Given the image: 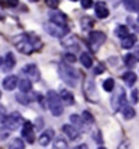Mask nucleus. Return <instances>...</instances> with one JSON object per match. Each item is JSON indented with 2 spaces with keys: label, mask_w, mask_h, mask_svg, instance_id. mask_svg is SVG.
Returning a JSON list of instances; mask_svg holds the SVG:
<instances>
[{
  "label": "nucleus",
  "mask_w": 139,
  "mask_h": 149,
  "mask_svg": "<svg viewBox=\"0 0 139 149\" xmlns=\"http://www.w3.org/2000/svg\"><path fill=\"white\" fill-rule=\"evenodd\" d=\"M74 149H89V148H87L85 144H81V145H78V146H75Z\"/></svg>",
  "instance_id": "41"
},
{
  "label": "nucleus",
  "mask_w": 139,
  "mask_h": 149,
  "mask_svg": "<svg viewBox=\"0 0 139 149\" xmlns=\"http://www.w3.org/2000/svg\"><path fill=\"white\" fill-rule=\"evenodd\" d=\"M8 149H25V141L21 138H14L8 145Z\"/></svg>",
  "instance_id": "27"
},
{
  "label": "nucleus",
  "mask_w": 139,
  "mask_h": 149,
  "mask_svg": "<svg viewBox=\"0 0 139 149\" xmlns=\"http://www.w3.org/2000/svg\"><path fill=\"white\" fill-rule=\"evenodd\" d=\"M115 33H116V36L119 37V38H121V40L126 38V37L130 34V33H128V27L124 26V25H119V26L116 27V32Z\"/></svg>",
  "instance_id": "26"
},
{
  "label": "nucleus",
  "mask_w": 139,
  "mask_h": 149,
  "mask_svg": "<svg viewBox=\"0 0 139 149\" xmlns=\"http://www.w3.org/2000/svg\"><path fill=\"white\" fill-rule=\"evenodd\" d=\"M82 119H83V122H85L86 126H91V125L94 123V118H93V115H91L89 111H83V112H82Z\"/></svg>",
  "instance_id": "28"
},
{
  "label": "nucleus",
  "mask_w": 139,
  "mask_h": 149,
  "mask_svg": "<svg viewBox=\"0 0 139 149\" xmlns=\"http://www.w3.org/2000/svg\"><path fill=\"white\" fill-rule=\"evenodd\" d=\"M106 40V37L104 34L102 32H98V30H94V32H91L89 34V40H87V44H89L90 49L93 51V52H97L98 48L102 45L104 42Z\"/></svg>",
  "instance_id": "6"
},
{
  "label": "nucleus",
  "mask_w": 139,
  "mask_h": 149,
  "mask_svg": "<svg viewBox=\"0 0 139 149\" xmlns=\"http://www.w3.org/2000/svg\"><path fill=\"white\" fill-rule=\"evenodd\" d=\"M134 56H135V59L136 60H139V45L135 48V54H134Z\"/></svg>",
  "instance_id": "40"
},
{
  "label": "nucleus",
  "mask_w": 139,
  "mask_h": 149,
  "mask_svg": "<svg viewBox=\"0 0 139 149\" xmlns=\"http://www.w3.org/2000/svg\"><path fill=\"white\" fill-rule=\"evenodd\" d=\"M59 0H45V4L48 6L49 8H57L59 7Z\"/></svg>",
  "instance_id": "35"
},
{
  "label": "nucleus",
  "mask_w": 139,
  "mask_h": 149,
  "mask_svg": "<svg viewBox=\"0 0 139 149\" xmlns=\"http://www.w3.org/2000/svg\"><path fill=\"white\" fill-rule=\"evenodd\" d=\"M53 149H68V142L63 137H56L53 141Z\"/></svg>",
  "instance_id": "24"
},
{
  "label": "nucleus",
  "mask_w": 139,
  "mask_h": 149,
  "mask_svg": "<svg viewBox=\"0 0 139 149\" xmlns=\"http://www.w3.org/2000/svg\"><path fill=\"white\" fill-rule=\"evenodd\" d=\"M60 100H62V103H64L66 105H72V104L75 103V99H74V95H72L71 92L66 91V89H62L60 91V95H59Z\"/></svg>",
  "instance_id": "17"
},
{
  "label": "nucleus",
  "mask_w": 139,
  "mask_h": 149,
  "mask_svg": "<svg viewBox=\"0 0 139 149\" xmlns=\"http://www.w3.org/2000/svg\"><path fill=\"white\" fill-rule=\"evenodd\" d=\"M62 131L68 137V140L71 141H76L81 138V131L78 130L75 126H72V125H64L62 127Z\"/></svg>",
  "instance_id": "11"
},
{
  "label": "nucleus",
  "mask_w": 139,
  "mask_h": 149,
  "mask_svg": "<svg viewBox=\"0 0 139 149\" xmlns=\"http://www.w3.org/2000/svg\"><path fill=\"white\" fill-rule=\"evenodd\" d=\"M18 77L17 75H7L3 79V88L6 91H14L17 86H18Z\"/></svg>",
  "instance_id": "15"
},
{
  "label": "nucleus",
  "mask_w": 139,
  "mask_h": 149,
  "mask_svg": "<svg viewBox=\"0 0 139 149\" xmlns=\"http://www.w3.org/2000/svg\"><path fill=\"white\" fill-rule=\"evenodd\" d=\"M46 104H48V108H49L50 113L53 116H60L63 113V103L59 97V95L53 91H49L46 95Z\"/></svg>",
  "instance_id": "3"
},
{
  "label": "nucleus",
  "mask_w": 139,
  "mask_h": 149,
  "mask_svg": "<svg viewBox=\"0 0 139 149\" xmlns=\"http://www.w3.org/2000/svg\"><path fill=\"white\" fill-rule=\"evenodd\" d=\"M22 123H23V119L18 112L8 113V115H6V116L3 118V120H1V125H3L7 130H17V129H19V127L22 126Z\"/></svg>",
  "instance_id": "4"
},
{
  "label": "nucleus",
  "mask_w": 139,
  "mask_h": 149,
  "mask_svg": "<svg viewBox=\"0 0 139 149\" xmlns=\"http://www.w3.org/2000/svg\"><path fill=\"white\" fill-rule=\"evenodd\" d=\"M102 88L105 92H112L113 89H115V81H113L112 78H108V79H105L102 84Z\"/></svg>",
  "instance_id": "29"
},
{
  "label": "nucleus",
  "mask_w": 139,
  "mask_h": 149,
  "mask_svg": "<svg viewBox=\"0 0 139 149\" xmlns=\"http://www.w3.org/2000/svg\"><path fill=\"white\" fill-rule=\"evenodd\" d=\"M22 72L27 77L29 81H40V71H38L36 64H26L22 68Z\"/></svg>",
  "instance_id": "9"
},
{
  "label": "nucleus",
  "mask_w": 139,
  "mask_h": 149,
  "mask_svg": "<svg viewBox=\"0 0 139 149\" xmlns=\"http://www.w3.org/2000/svg\"><path fill=\"white\" fill-rule=\"evenodd\" d=\"M30 1H37V0H30Z\"/></svg>",
  "instance_id": "44"
},
{
  "label": "nucleus",
  "mask_w": 139,
  "mask_h": 149,
  "mask_svg": "<svg viewBox=\"0 0 139 149\" xmlns=\"http://www.w3.org/2000/svg\"><path fill=\"white\" fill-rule=\"evenodd\" d=\"M17 100H18L19 103H22L23 105H27V104L30 103V99L26 96V93H18L17 95Z\"/></svg>",
  "instance_id": "32"
},
{
  "label": "nucleus",
  "mask_w": 139,
  "mask_h": 149,
  "mask_svg": "<svg viewBox=\"0 0 139 149\" xmlns=\"http://www.w3.org/2000/svg\"><path fill=\"white\" fill-rule=\"evenodd\" d=\"M135 42H136V36L135 34H128L126 38L121 40V47L124 49H131L135 45Z\"/></svg>",
  "instance_id": "20"
},
{
  "label": "nucleus",
  "mask_w": 139,
  "mask_h": 149,
  "mask_svg": "<svg viewBox=\"0 0 139 149\" xmlns=\"http://www.w3.org/2000/svg\"><path fill=\"white\" fill-rule=\"evenodd\" d=\"M44 29L49 36L57 37V38H63V37H66L68 34V32H70V29H68L67 26H59V25H55V23H50V22L45 23Z\"/></svg>",
  "instance_id": "5"
},
{
  "label": "nucleus",
  "mask_w": 139,
  "mask_h": 149,
  "mask_svg": "<svg viewBox=\"0 0 139 149\" xmlns=\"http://www.w3.org/2000/svg\"><path fill=\"white\" fill-rule=\"evenodd\" d=\"M123 4L131 13H138L139 11V0H123Z\"/></svg>",
  "instance_id": "21"
},
{
  "label": "nucleus",
  "mask_w": 139,
  "mask_h": 149,
  "mask_svg": "<svg viewBox=\"0 0 139 149\" xmlns=\"http://www.w3.org/2000/svg\"><path fill=\"white\" fill-rule=\"evenodd\" d=\"M14 66H15V56H14L12 52H7L6 58L3 59V71H10L12 70Z\"/></svg>",
  "instance_id": "16"
},
{
  "label": "nucleus",
  "mask_w": 139,
  "mask_h": 149,
  "mask_svg": "<svg viewBox=\"0 0 139 149\" xmlns=\"http://www.w3.org/2000/svg\"><path fill=\"white\" fill-rule=\"evenodd\" d=\"M18 86H19V91H21V93H29V92L32 91L33 88V84L32 81H29L27 78H22L21 81H18Z\"/></svg>",
  "instance_id": "18"
},
{
  "label": "nucleus",
  "mask_w": 139,
  "mask_h": 149,
  "mask_svg": "<svg viewBox=\"0 0 139 149\" xmlns=\"http://www.w3.org/2000/svg\"><path fill=\"white\" fill-rule=\"evenodd\" d=\"M76 62V58L74 54H66L64 55V63L67 64H71V63H75Z\"/></svg>",
  "instance_id": "33"
},
{
  "label": "nucleus",
  "mask_w": 139,
  "mask_h": 149,
  "mask_svg": "<svg viewBox=\"0 0 139 149\" xmlns=\"http://www.w3.org/2000/svg\"><path fill=\"white\" fill-rule=\"evenodd\" d=\"M79 60H81V63L83 67L89 68L93 66V59H91V56H90L87 52H83V54L81 55V58H79Z\"/></svg>",
  "instance_id": "23"
},
{
  "label": "nucleus",
  "mask_w": 139,
  "mask_h": 149,
  "mask_svg": "<svg viewBox=\"0 0 139 149\" xmlns=\"http://www.w3.org/2000/svg\"><path fill=\"white\" fill-rule=\"evenodd\" d=\"M59 75L63 79V82L66 85H68L70 88H75L78 85L79 81V74L74 67H71L67 63H62L59 66Z\"/></svg>",
  "instance_id": "2"
},
{
  "label": "nucleus",
  "mask_w": 139,
  "mask_h": 149,
  "mask_svg": "<svg viewBox=\"0 0 139 149\" xmlns=\"http://www.w3.org/2000/svg\"><path fill=\"white\" fill-rule=\"evenodd\" d=\"M81 4H82V8L89 10V8H91V7H93L94 1H93V0H81Z\"/></svg>",
  "instance_id": "34"
},
{
  "label": "nucleus",
  "mask_w": 139,
  "mask_h": 149,
  "mask_svg": "<svg viewBox=\"0 0 139 149\" xmlns=\"http://www.w3.org/2000/svg\"><path fill=\"white\" fill-rule=\"evenodd\" d=\"M1 18H3V17H0V21H1Z\"/></svg>",
  "instance_id": "45"
},
{
  "label": "nucleus",
  "mask_w": 139,
  "mask_h": 149,
  "mask_svg": "<svg viewBox=\"0 0 139 149\" xmlns=\"http://www.w3.org/2000/svg\"><path fill=\"white\" fill-rule=\"evenodd\" d=\"M3 66V58H0V67Z\"/></svg>",
  "instance_id": "42"
},
{
  "label": "nucleus",
  "mask_w": 139,
  "mask_h": 149,
  "mask_svg": "<svg viewBox=\"0 0 139 149\" xmlns=\"http://www.w3.org/2000/svg\"><path fill=\"white\" fill-rule=\"evenodd\" d=\"M53 136H55L53 129H48V130L42 131L40 134V137H38V144L41 146H48L52 142V140H53Z\"/></svg>",
  "instance_id": "13"
},
{
  "label": "nucleus",
  "mask_w": 139,
  "mask_h": 149,
  "mask_svg": "<svg viewBox=\"0 0 139 149\" xmlns=\"http://www.w3.org/2000/svg\"><path fill=\"white\" fill-rule=\"evenodd\" d=\"M14 45L17 47V49L19 52H22L25 55H30L33 54L34 51H38L42 47V42L40 41V38L33 34H21V36H17L14 38Z\"/></svg>",
  "instance_id": "1"
},
{
  "label": "nucleus",
  "mask_w": 139,
  "mask_h": 149,
  "mask_svg": "<svg viewBox=\"0 0 139 149\" xmlns=\"http://www.w3.org/2000/svg\"><path fill=\"white\" fill-rule=\"evenodd\" d=\"M117 149H131V142L130 141H123L120 145H119V148Z\"/></svg>",
  "instance_id": "37"
},
{
  "label": "nucleus",
  "mask_w": 139,
  "mask_h": 149,
  "mask_svg": "<svg viewBox=\"0 0 139 149\" xmlns=\"http://www.w3.org/2000/svg\"><path fill=\"white\" fill-rule=\"evenodd\" d=\"M71 1H76V0H71Z\"/></svg>",
  "instance_id": "47"
},
{
  "label": "nucleus",
  "mask_w": 139,
  "mask_h": 149,
  "mask_svg": "<svg viewBox=\"0 0 139 149\" xmlns=\"http://www.w3.org/2000/svg\"><path fill=\"white\" fill-rule=\"evenodd\" d=\"M7 3H8V6H11V7H17V6L19 4V0H7Z\"/></svg>",
  "instance_id": "39"
},
{
  "label": "nucleus",
  "mask_w": 139,
  "mask_h": 149,
  "mask_svg": "<svg viewBox=\"0 0 139 149\" xmlns=\"http://www.w3.org/2000/svg\"><path fill=\"white\" fill-rule=\"evenodd\" d=\"M124 63H126L127 67L132 68V67L135 66V63H136V60H135V56H134V55H131V54L126 55V56H124Z\"/></svg>",
  "instance_id": "30"
},
{
  "label": "nucleus",
  "mask_w": 139,
  "mask_h": 149,
  "mask_svg": "<svg viewBox=\"0 0 139 149\" xmlns=\"http://www.w3.org/2000/svg\"><path fill=\"white\" fill-rule=\"evenodd\" d=\"M131 97H132V101H134V103H138V101H139V92L136 91V89H135V91H132Z\"/></svg>",
  "instance_id": "38"
},
{
  "label": "nucleus",
  "mask_w": 139,
  "mask_h": 149,
  "mask_svg": "<svg viewBox=\"0 0 139 149\" xmlns=\"http://www.w3.org/2000/svg\"><path fill=\"white\" fill-rule=\"evenodd\" d=\"M0 97H1V92H0Z\"/></svg>",
  "instance_id": "46"
},
{
  "label": "nucleus",
  "mask_w": 139,
  "mask_h": 149,
  "mask_svg": "<svg viewBox=\"0 0 139 149\" xmlns=\"http://www.w3.org/2000/svg\"><path fill=\"white\" fill-rule=\"evenodd\" d=\"M94 10H95V15L97 18L100 19H105L109 17V10H108L106 4L104 1H97L94 6Z\"/></svg>",
  "instance_id": "14"
},
{
  "label": "nucleus",
  "mask_w": 139,
  "mask_h": 149,
  "mask_svg": "<svg viewBox=\"0 0 139 149\" xmlns=\"http://www.w3.org/2000/svg\"><path fill=\"white\" fill-rule=\"evenodd\" d=\"M93 19L89 18V17H85V18H82L81 21V25H82V29L83 30H87V29H90V27L93 26Z\"/></svg>",
  "instance_id": "31"
},
{
  "label": "nucleus",
  "mask_w": 139,
  "mask_h": 149,
  "mask_svg": "<svg viewBox=\"0 0 139 149\" xmlns=\"http://www.w3.org/2000/svg\"><path fill=\"white\" fill-rule=\"evenodd\" d=\"M98 149H105V148H102V146H100V148Z\"/></svg>",
  "instance_id": "43"
},
{
  "label": "nucleus",
  "mask_w": 139,
  "mask_h": 149,
  "mask_svg": "<svg viewBox=\"0 0 139 149\" xmlns=\"http://www.w3.org/2000/svg\"><path fill=\"white\" fill-rule=\"evenodd\" d=\"M83 91H85L86 99L91 101V103H97L98 101V93H97V88H95L94 82L91 79H86L85 85H83Z\"/></svg>",
  "instance_id": "7"
},
{
  "label": "nucleus",
  "mask_w": 139,
  "mask_h": 149,
  "mask_svg": "<svg viewBox=\"0 0 139 149\" xmlns=\"http://www.w3.org/2000/svg\"><path fill=\"white\" fill-rule=\"evenodd\" d=\"M22 137L25 138L27 144H33L36 137H34V127L30 122H25L22 125Z\"/></svg>",
  "instance_id": "10"
},
{
  "label": "nucleus",
  "mask_w": 139,
  "mask_h": 149,
  "mask_svg": "<svg viewBox=\"0 0 139 149\" xmlns=\"http://www.w3.org/2000/svg\"><path fill=\"white\" fill-rule=\"evenodd\" d=\"M121 112H123L124 119H132L135 116V109L132 107H130V105H127V104L121 108Z\"/></svg>",
  "instance_id": "25"
},
{
  "label": "nucleus",
  "mask_w": 139,
  "mask_h": 149,
  "mask_svg": "<svg viewBox=\"0 0 139 149\" xmlns=\"http://www.w3.org/2000/svg\"><path fill=\"white\" fill-rule=\"evenodd\" d=\"M70 120L72 122V126H75L79 131H81V130H85V129H87V126L85 125V122H83L82 116H79V115H71Z\"/></svg>",
  "instance_id": "19"
},
{
  "label": "nucleus",
  "mask_w": 139,
  "mask_h": 149,
  "mask_svg": "<svg viewBox=\"0 0 139 149\" xmlns=\"http://www.w3.org/2000/svg\"><path fill=\"white\" fill-rule=\"evenodd\" d=\"M104 70H105V67H104L101 63H98V64H97V66L94 67V74H97V75H98V74H102Z\"/></svg>",
  "instance_id": "36"
},
{
  "label": "nucleus",
  "mask_w": 139,
  "mask_h": 149,
  "mask_svg": "<svg viewBox=\"0 0 139 149\" xmlns=\"http://www.w3.org/2000/svg\"><path fill=\"white\" fill-rule=\"evenodd\" d=\"M138 21H139V15H138Z\"/></svg>",
  "instance_id": "48"
},
{
  "label": "nucleus",
  "mask_w": 139,
  "mask_h": 149,
  "mask_svg": "<svg viewBox=\"0 0 139 149\" xmlns=\"http://www.w3.org/2000/svg\"><path fill=\"white\" fill-rule=\"evenodd\" d=\"M49 19L50 23H55V25H59V26H66V22H67V17L62 11H50Z\"/></svg>",
  "instance_id": "12"
},
{
  "label": "nucleus",
  "mask_w": 139,
  "mask_h": 149,
  "mask_svg": "<svg viewBox=\"0 0 139 149\" xmlns=\"http://www.w3.org/2000/svg\"><path fill=\"white\" fill-rule=\"evenodd\" d=\"M123 81L126 82L128 86H134L135 85V82H136V74L132 71H127L123 74Z\"/></svg>",
  "instance_id": "22"
},
{
  "label": "nucleus",
  "mask_w": 139,
  "mask_h": 149,
  "mask_svg": "<svg viewBox=\"0 0 139 149\" xmlns=\"http://www.w3.org/2000/svg\"><path fill=\"white\" fill-rule=\"evenodd\" d=\"M126 92L123 91V88H119L117 89V92L113 95L112 97V108L115 109V111H119V109H121L124 105H126Z\"/></svg>",
  "instance_id": "8"
}]
</instances>
